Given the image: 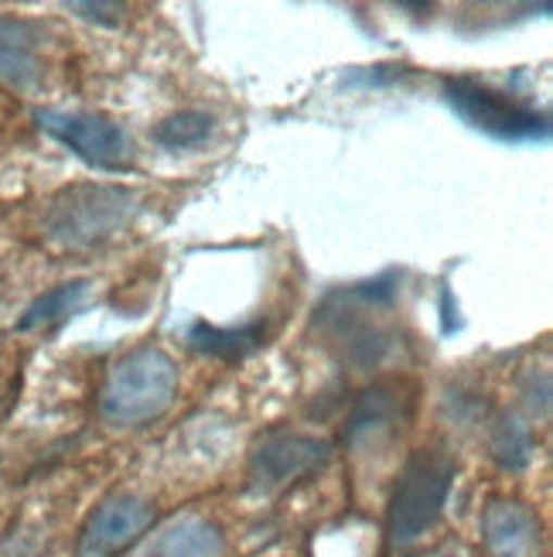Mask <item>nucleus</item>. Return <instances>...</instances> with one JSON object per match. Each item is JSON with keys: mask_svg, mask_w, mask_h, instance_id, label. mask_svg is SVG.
Masks as SVG:
<instances>
[{"mask_svg": "<svg viewBox=\"0 0 553 557\" xmlns=\"http://www.w3.org/2000/svg\"><path fill=\"white\" fill-rule=\"evenodd\" d=\"M137 196L120 185H72L45 212V233L62 247L86 250L127 226Z\"/></svg>", "mask_w": 553, "mask_h": 557, "instance_id": "obj_1", "label": "nucleus"}, {"mask_svg": "<svg viewBox=\"0 0 553 557\" xmlns=\"http://www.w3.org/2000/svg\"><path fill=\"white\" fill-rule=\"evenodd\" d=\"M178 373L161 349H140L120 359L100 394L103 418L113 424H143L175 404Z\"/></svg>", "mask_w": 553, "mask_h": 557, "instance_id": "obj_2", "label": "nucleus"}, {"mask_svg": "<svg viewBox=\"0 0 553 557\" xmlns=\"http://www.w3.org/2000/svg\"><path fill=\"white\" fill-rule=\"evenodd\" d=\"M451 479H454V466L441 451H417L406 462L390 499L393 547H411L427 534V527L438 520L441 506L451 493Z\"/></svg>", "mask_w": 553, "mask_h": 557, "instance_id": "obj_3", "label": "nucleus"}, {"mask_svg": "<svg viewBox=\"0 0 553 557\" xmlns=\"http://www.w3.org/2000/svg\"><path fill=\"white\" fill-rule=\"evenodd\" d=\"M444 96L451 110L458 113L468 127L482 131L495 140H543L550 134L546 116L513 103L506 92H495L472 79H448Z\"/></svg>", "mask_w": 553, "mask_h": 557, "instance_id": "obj_4", "label": "nucleus"}, {"mask_svg": "<svg viewBox=\"0 0 553 557\" xmlns=\"http://www.w3.org/2000/svg\"><path fill=\"white\" fill-rule=\"evenodd\" d=\"M38 127L52 134L59 144L83 158L100 172H124L134 161V144L113 120L100 113H62V110H38Z\"/></svg>", "mask_w": 553, "mask_h": 557, "instance_id": "obj_5", "label": "nucleus"}, {"mask_svg": "<svg viewBox=\"0 0 553 557\" xmlns=\"http://www.w3.org/2000/svg\"><path fill=\"white\" fill-rule=\"evenodd\" d=\"M151 527V506L134 496H113L100 503L83 523L79 534V557H116L134 541H140L143 530Z\"/></svg>", "mask_w": 553, "mask_h": 557, "instance_id": "obj_6", "label": "nucleus"}, {"mask_svg": "<svg viewBox=\"0 0 553 557\" xmlns=\"http://www.w3.org/2000/svg\"><path fill=\"white\" fill-rule=\"evenodd\" d=\"M328 458V445L318 442V438H307V434H271L267 442H263L256 451H253V466H250V475L260 490H284L291 486V482L318 472Z\"/></svg>", "mask_w": 553, "mask_h": 557, "instance_id": "obj_7", "label": "nucleus"}, {"mask_svg": "<svg viewBox=\"0 0 553 557\" xmlns=\"http://www.w3.org/2000/svg\"><path fill=\"white\" fill-rule=\"evenodd\" d=\"M482 534L492 557H533L540 550V523L519 503L499 499L486 510Z\"/></svg>", "mask_w": 553, "mask_h": 557, "instance_id": "obj_8", "label": "nucleus"}, {"mask_svg": "<svg viewBox=\"0 0 553 557\" xmlns=\"http://www.w3.org/2000/svg\"><path fill=\"white\" fill-rule=\"evenodd\" d=\"M41 38L35 24L0 17V83L32 89L41 79Z\"/></svg>", "mask_w": 553, "mask_h": 557, "instance_id": "obj_9", "label": "nucleus"}, {"mask_svg": "<svg viewBox=\"0 0 553 557\" xmlns=\"http://www.w3.org/2000/svg\"><path fill=\"white\" fill-rule=\"evenodd\" d=\"M134 557H223V534L209 520L185 517L151 534Z\"/></svg>", "mask_w": 553, "mask_h": 557, "instance_id": "obj_10", "label": "nucleus"}, {"mask_svg": "<svg viewBox=\"0 0 553 557\" xmlns=\"http://www.w3.org/2000/svg\"><path fill=\"white\" fill-rule=\"evenodd\" d=\"M188 343L191 349H199L205 356H215V359H243L250 356L260 343H263V329L260 325H243V329H219V325H209V322H199L196 329L188 332Z\"/></svg>", "mask_w": 553, "mask_h": 557, "instance_id": "obj_11", "label": "nucleus"}, {"mask_svg": "<svg viewBox=\"0 0 553 557\" xmlns=\"http://www.w3.org/2000/svg\"><path fill=\"white\" fill-rule=\"evenodd\" d=\"M86 295H89V284L86 281L59 284V287L48 290V295H41L28 311H24V319L17 322V329L21 332H32V329L62 325L65 319H72V314H76L86 305Z\"/></svg>", "mask_w": 553, "mask_h": 557, "instance_id": "obj_12", "label": "nucleus"}, {"mask_svg": "<svg viewBox=\"0 0 553 557\" xmlns=\"http://www.w3.org/2000/svg\"><path fill=\"white\" fill-rule=\"evenodd\" d=\"M209 134H212V116L199 113V110H185V113L167 116L164 124H158L154 140L161 144V148L185 151V148H196V144H202Z\"/></svg>", "mask_w": 553, "mask_h": 557, "instance_id": "obj_13", "label": "nucleus"}, {"mask_svg": "<svg viewBox=\"0 0 553 557\" xmlns=\"http://www.w3.org/2000/svg\"><path fill=\"white\" fill-rule=\"evenodd\" d=\"M492 448L499 455V462L502 466H510V469H519L530 462V455H533V438H530V431H526V424L519 421H502L495 428V438H492Z\"/></svg>", "mask_w": 553, "mask_h": 557, "instance_id": "obj_14", "label": "nucleus"}, {"mask_svg": "<svg viewBox=\"0 0 553 557\" xmlns=\"http://www.w3.org/2000/svg\"><path fill=\"white\" fill-rule=\"evenodd\" d=\"M68 11H76L89 21H103V24H113L110 14H124V8L120 4H68Z\"/></svg>", "mask_w": 553, "mask_h": 557, "instance_id": "obj_15", "label": "nucleus"}]
</instances>
